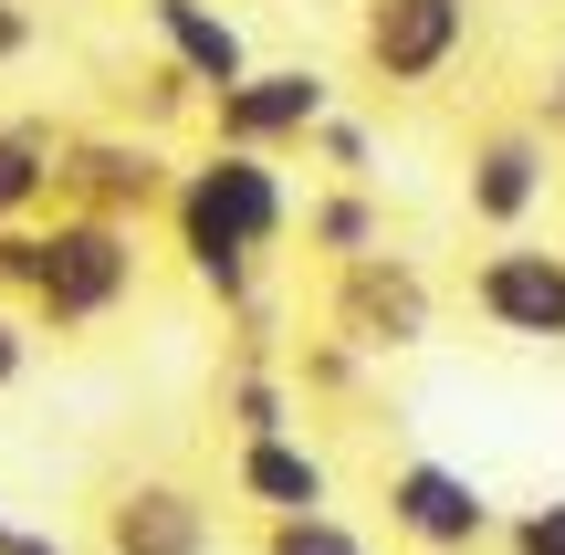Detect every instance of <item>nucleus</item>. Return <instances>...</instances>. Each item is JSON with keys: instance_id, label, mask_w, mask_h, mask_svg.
Instances as JSON below:
<instances>
[{"instance_id": "f257e3e1", "label": "nucleus", "mask_w": 565, "mask_h": 555, "mask_svg": "<svg viewBox=\"0 0 565 555\" xmlns=\"http://www.w3.org/2000/svg\"><path fill=\"white\" fill-rule=\"evenodd\" d=\"M303 231V200L282 179V158H242V147H200L168 200V242H179L189 284L210 293L221 314H263V263Z\"/></svg>"}, {"instance_id": "f03ea898", "label": "nucleus", "mask_w": 565, "mask_h": 555, "mask_svg": "<svg viewBox=\"0 0 565 555\" xmlns=\"http://www.w3.org/2000/svg\"><path fill=\"white\" fill-rule=\"evenodd\" d=\"M147 284V252L126 221H84V210H53L42 221V284H32V325L42 335H84L116 325Z\"/></svg>"}, {"instance_id": "7ed1b4c3", "label": "nucleus", "mask_w": 565, "mask_h": 555, "mask_svg": "<svg viewBox=\"0 0 565 555\" xmlns=\"http://www.w3.org/2000/svg\"><path fill=\"white\" fill-rule=\"evenodd\" d=\"M377 514H387V545H408V555H492L513 524L461 461H429V451L377 472Z\"/></svg>"}, {"instance_id": "20e7f679", "label": "nucleus", "mask_w": 565, "mask_h": 555, "mask_svg": "<svg viewBox=\"0 0 565 555\" xmlns=\"http://www.w3.org/2000/svg\"><path fill=\"white\" fill-rule=\"evenodd\" d=\"M179 179H189V158H168L137 126H74V137H63V210H84V221H126L137 231L147 210L179 200Z\"/></svg>"}, {"instance_id": "39448f33", "label": "nucleus", "mask_w": 565, "mask_h": 555, "mask_svg": "<svg viewBox=\"0 0 565 555\" xmlns=\"http://www.w3.org/2000/svg\"><path fill=\"white\" fill-rule=\"evenodd\" d=\"M471 32H482L471 0H356V74L387 95H429L471 53Z\"/></svg>"}, {"instance_id": "423d86ee", "label": "nucleus", "mask_w": 565, "mask_h": 555, "mask_svg": "<svg viewBox=\"0 0 565 555\" xmlns=\"http://www.w3.org/2000/svg\"><path fill=\"white\" fill-rule=\"evenodd\" d=\"M429 325H440V293H429V273L408 263V252H377V263L324 273V335H335V346L408 356V346H429Z\"/></svg>"}, {"instance_id": "0eeeda50", "label": "nucleus", "mask_w": 565, "mask_h": 555, "mask_svg": "<svg viewBox=\"0 0 565 555\" xmlns=\"http://www.w3.org/2000/svg\"><path fill=\"white\" fill-rule=\"evenodd\" d=\"M545 200H555V147L534 137V116L471 126V147H461V221L492 231V242H524Z\"/></svg>"}, {"instance_id": "6e6552de", "label": "nucleus", "mask_w": 565, "mask_h": 555, "mask_svg": "<svg viewBox=\"0 0 565 555\" xmlns=\"http://www.w3.org/2000/svg\"><path fill=\"white\" fill-rule=\"evenodd\" d=\"M324 116H345L324 63H263L252 84H231V95L210 105V147H242V158H294V147L324 137Z\"/></svg>"}, {"instance_id": "1a4fd4ad", "label": "nucleus", "mask_w": 565, "mask_h": 555, "mask_svg": "<svg viewBox=\"0 0 565 555\" xmlns=\"http://www.w3.org/2000/svg\"><path fill=\"white\" fill-rule=\"evenodd\" d=\"M471 314L513 346H565V242H492L471 252Z\"/></svg>"}, {"instance_id": "9d476101", "label": "nucleus", "mask_w": 565, "mask_h": 555, "mask_svg": "<svg viewBox=\"0 0 565 555\" xmlns=\"http://www.w3.org/2000/svg\"><path fill=\"white\" fill-rule=\"evenodd\" d=\"M95 545L105 555H221V503L179 472H137L95 503Z\"/></svg>"}, {"instance_id": "9b49d317", "label": "nucleus", "mask_w": 565, "mask_h": 555, "mask_svg": "<svg viewBox=\"0 0 565 555\" xmlns=\"http://www.w3.org/2000/svg\"><path fill=\"white\" fill-rule=\"evenodd\" d=\"M231 503H242L252 524L335 514V461H324L303 430H282V440H231Z\"/></svg>"}, {"instance_id": "f8f14e48", "label": "nucleus", "mask_w": 565, "mask_h": 555, "mask_svg": "<svg viewBox=\"0 0 565 555\" xmlns=\"http://www.w3.org/2000/svg\"><path fill=\"white\" fill-rule=\"evenodd\" d=\"M137 11H147V32H158V63H179L210 105L263 74V63H252V32L221 11V0H137Z\"/></svg>"}, {"instance_id": "ddd939ff", "label": "nucleus", "mask_w": 565, "mask_h": 555, "mask_svg": "<svg viewBox=\"0 0 565 555\" xmlns=\"http://www.w3.org/2000/svg\"><path fill=\"white\" fill-rule=\"evenodd\" d=\"M53 200H63V137L32 116H0V231H42Z\"/></svg>"}, {"instance_id": "4468645a", "label": "nucleus", "mask_w": 565, "mask_h": 555, "mask_svg": "<svg viewBox=\"0 0 565 555\" xmlns=\"http://www.w3.org/2000/svg\"><path fill=\"white\" fill-rule=\"evenodd\" d=\"M303 252H315L324 273L377 263V252H387V210H377V189H345V179L303 189Z\"/></svg>"}, {"instance_id": "2eb2a0df", "label": "nucleus", "mask_w": 565, "mask_h": 555, "mask_svg": "<svg viewBox=\"0 0 565 555\" xmlns=\"http://www.w3.org/2000/svg\"><path fill=\"white\" fill-rule=\"evenodd\" d=\"M221 419H231V440H282L294 430V377L273 356H231L221 367Z\"/></svg>"}, {"instance_id": "dca6fc26", "label": "nucleus", "mask_w": 565, "mask_h": 555, "mask_svg": "<svg viewBox=\"0 0 565 555\" xmlns=\"http://www.w3.org/2000/svg\"><path fill=\"white\" fill-rule=\"evenodd\" d=\"M252 555H377V535H356L345 514H303V524H263Z\"/></svg>"}, {"instance_id": "f3484780", "label": "nucleus", "mask_w": 565, "mask_h": 555, "mask_svg": "<svg viewBox=\"0 0 565 555\" xmlns=\"http://www.w3.org/2000/svg\"><path fill=\"white\" fill-rule=\"evenodd\" d=\"M303 158H315L324 179H345V189H366V179H377V137H366V116H324V137L303 147Z\"/></svg>"}, {"instance_id": "a211bd4d", "label": "nucleus", "mask_w": 565, "mask_h": 555, "mask_svg": "<svg viewBox=\"0 0 565 555\" xmlns=\"http://www.w3.org/2000/svg\"><path fill=\"white\" fill-rule=\"evenodd\" d=\"M503 555H565V493H545V503H513Z\"/></svg>"}, {"instance_id": "6ab92c4d", "label": "nucleus", "mask_w": 565, "mask_h": 555, "mask_svg": "<svg viewBox=\"0 0 565 555\" xmlns=\"http://www.w3.org/2000/svg\"><path fill=\"white\" fill-rule=\"evenodd\" d=\"M32 284H42V231H0V305L32 314Z\"/></svg>"}, {"instance_id": "aec40b11", "label": "nucleus", "mask_w": 565, "mask_h": 555, "mask_svg": "<svg viewBox=\"0 0 565 555\" xmlns=\"http://www.w3.org/2000/svg\"><path fill=\"white\" fill-rule=\"evenodd\" d=\"M356 367H366V356L335 346V335H315V346H303V388H356Z\"/></svg>"}, {"instance_id": "412c9836", "label": "nucleus", "mask_w": 565, "mask_h": 555, "mask_svg": "<svg viewBox=\"0 0 565 555\" xmlns=\"http://www.w3.org/2000/svg\"><path fill=\"white\" fill-rule=\"evenodd\" d=\"M534 137L565 158V63H545V74H534Z\"/></svg>"}, {"instance_id": "4be33fe9", "label": "nucleus", "mask_w": 565, "mask_h": 555, "mask_svg": "<svg viewBox=\"0 0 565 555\" xmlns=\"http://www.w3.org/2000/svg\"><path fill=\"white\" fill-rule=\"evenodd\" d=\"M32 314H21V305H0V388H21V367H32Z\"/></svg>"}, {"instance_id": "5701e85b", "label": "nucleus", "mask_w": 565, "mask_h": 555, "mask_svg": "<svg viewBox=\"0 0 565 555\" xmlns=\"http://www.w3.org/2000/svg\"><path fill=\"white\" fill-rule=\"evenodd\" d=\"M42 42V21H32V0H0V63H21Z\"/></svg>"}, {"instance_id": "b1692460", "label": "nucleus", "mask_w": 565, "mask_h": 555, "mask_svg": "<svg viewBox=\"0 0 565 555\" xmlns=\"http://www.w3.org/2000/svg\"><path fill=\"white\" fill-rule=\"evenodd\" d=\"M0 555H74V545H63L53 524H11V535H0Z\"/></svg>"}, {"instance_id": "393cba45", "label": "nucleus", "mask_w": 565, "mask_h": 555, "mask_svg": "<svg viewBox=\"0 0 565 555\" xmlns=\"http://www.w3.org/2000/svg\"><path fill=\"white\" fill-rule=\"evenodd\" d=\"M0 535H11V514H0Z\"/></svg>"}]
</instances>
